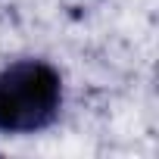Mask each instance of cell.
<instances>
[{
	"mask_svg": "<svg viewBox=\"0 0 159 159\" xmlns=\"http://www.w3.org/2000/svg\"><path fill=\"white\" fill-rule=\"evenodd\" d=\"M62 109V78L44 59H19L0 72V131L38 134Z\"/></svg>",
	"mask_w": 159,
	"mask_h": 159,
	"instance_id": "cell-1",
	"label": "cell"
}]
</instances>
